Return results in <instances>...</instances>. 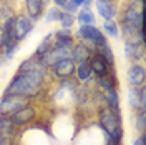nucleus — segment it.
<instances>
[{"label":"nucleus","mask_w":146,"mask_h":145,"mask_svg":"<svg viewBox=\"0 0 146 145\" xmlns=\"http://www.w3.org/2000/svg\"><path fill=\"white\" fill-rule=\"evenodd\" d=\"M93 54L95 52H93L91 47H88L86 44H83V42H76L75 40L72 50H70V58H72L75 64H82V62H88Z\"/></svg>","instance_id":"f8f14e48"},{"label":"nucleus","mask_w":146,"mask_h":145,"mask_svg":"<svg viewBox=\"0 0 146 145\" xmlns=\"http://www.w3.org/2000/svg\"><path fill=\"white\" fill-rule=\"evenodd\" d=\"M126 83L129 89L146 87V70L143 64H129L126 70Z\"/></svg>","instance_id":"0eeeda50"},{"label":"nucleus","mask_w":146,"mask_h":145,"mask_svg":"<svg viewBox=\"0 0 146 145\" xmlns=\"http://www.w3.org/2000/svg\"><path fill=\"white\" fill-rule=\"evenodd\" d=\"M118 15L123 42H145V0H128Z\"/></svg>","instance_id":"f257e3e1"},{"label":"nucleus","mask_w":146,"mask_h":145,"mask_svg":"<svg viewBox=\"0 0 146 145\" xmlns=\"http://www.w3.org/2000/svg\"><path fill=\"white\" fill-rule=\"evenodd\" d=\"M18 134V127L10 117H0V138H13Z\"/></svg>","instance_id":"a211bd4d"},{"label":"nucleus","mask_w":146,"mask_h":145,"mask_svg":"<svg viewBox=\"0 0 146 145\" xmlns=\"http://www.w3.org/2000/svg\"><path fill=\"white\" fill-rule=\"evenodd\" d=\"M10 118H12V122H13L18 128H20V127H27V125H32V124L36 120V109L33 107V103L30 102V103L25 105L23 109L17 110L13 115H10Z\"/></svg>","instance_id":"6e6552de"},{"label":"nucleus","mask_w":146,"mask_h":145,"mask_svg":"<svg viewBox=\"0 0 146 145\" xmlns=\"http://www.w3.org/2000/svg\"><path fill=\"white\" fill-rule=\"evenodd\" d=\"M88 65H90V68H91L93 77H100V75H105V73H108L110 70H113L108 65V62H106L103 57H100L98 54L91 55L90 60H88Z\"/></svg>","instance_id":"2eb2a0df"},{"label":"nucleus","mask_w":146,"mask_h":145,"mask_svg":"<svg viewBox=\"0 0 146 145\" xmlns=\"http://www.w3.org/2000/svg\"><path fill=\"white\" fill-rule=\"evenodd\" d=\"M96 87L98 90H110V89H118V77H116V72L115 68L110 70L108 73L105 75H100L96 77Z\"/></svg>","instance_id":"f3484780"},{"label":"nucleus","mask_w":146,"mask_h":145,"mask_svg":"<svg viewBox=\"0 0 146 145\" xmlns=\"http://www.w3.org/2000/svg\"><path fill=\"white\" fill-rule=\"evenodd\" d=\"M53 38H55L53 32H48V34L42 38V42L36 45L35 54H33V55H36V57H40V58H42V57H43V55H45L50 48H52V45H53Z\"/></svg>","instance_id":"412c9836"},{"label":"nucleus","mask_w":146,"mask_h":145,"mask_svg":"<svg viewBox=\"0 0 146 145\" xmlns=\"http://www.w3.org/2000/svg\"><path fill=\"white\" fill-rule=\"evenodd\" d=\"M75 82L78 83V85H88L93 82V73H91V68L88 62H82V64H76L75 67Z\"/></svg>","instance_id":"dca6fc26"},{"label":"nucleus","mask_w":146,"mask_h":145,"mask_svg":"<svg viewBox=\"0 0 146 145\" xmlns=\"http://www.w3.org/2000/svg\"><path fill=\"white\" fill-rule=\"evenodd\" d=\"M62 13H63V10L58 9V7H55V5H52L48 10H45L43 12V22L45 23H58L60 22V18H62Z\"/></svg>","instance_id":"4be33fe9"},{"label":"nucleus","mask_w":146,"mask_h":145,"mask_svg":"<svg viewBox=\"0 0 146 145\" xmlns=\"http://www.w3.org/2000/svg\"><path fill=\"white\" fill-rule=\"evenodd\" d=\"M75 18L78 25H96V13L91 9H80Z\"/></svg>","instance_id":"6ab92c4d"},{"label":"nucleus","mask_w":146,"mask_h":145,"mask_svg":"<svg viewBox=\"0 0 146 145\" xmlns=\"http://www.w3.org/2000/svg\"><path fill=\"white\" fill-rule=\"evenodd\" d=\"M52 3H53L55 7H58V9H62L65 3H66V0H52Z\"/></svg>","instance_id":"c85d7f7f"},{"label":"nucleus","mask_w":146,"mask_h":145,"mask_svg":"<svg viewBox=\"0 0 146 145\" xmlns=\"http://www.w3.org/2000/svg\"><path fill=\"white\" fill-rule=\"evenodd\" d=\"M100 100L105 107H108L110 110L121 113V105H119V93L118 89H110V90H101L100 92Z\"/></svg>","instance_id":"ddd939ff"},{"label":"nucleus","mask_w":146,"mask_h":145,"mask_svg":"<svg viewBox=\"0 0 146 145\" xmlns=\"http://www.w3.org/2000/svg\"><path fill=\"white\" fill-rule=\"evenodd\" d=\"M131 145H146V134H139V135L133 140Z\"/></svg>","instance_id":"cd10ccee"},{"label":"nucleus","mask_w":146,"mask_h":145,"mask_svg":"<svg viewBox=\"0 0 146 145\" xmlns=\"http://www.w3.org/2000/svg\"><path fill=\"white\" fill-rule=\"evenodd\" d=\"M93 7L96 10V15L101 17L103 20H116L118 17L119 7L115 2H108V0H95Z\"/></svg>","instance_id":"9d476101"},{"label":"nucleus","mask_w":146,"mask_h":145,"mask_svg":"<svg viewBox=\"0 0 146 145\" xmlns=\"http://www.w3.org/2000/svg\"><path fill=\"white\" fill-rule=\"evenodd\" d=\"M96 122L100 125L103 135L111 138L116 144H123V137H125V130H123V118L121 113H116L108 107L101 105L98 112H96Z\"/></svg>","instance_id":"7ed1b4c3"},{"label":"nucleus","mask_w":146,"mask_h":145,"mask_svg":"<svg viewBox=\"0 0 146 145\" xmlns=\"http://www.w3.org/2000/svg\"><path fill=\"white\" fill-rule=\"evenodd\" d=\"M133 125H135V130L138 134H146V110L145 112H135Z\"/></svg>","instance_id":"b1692460"},{"label":"nucleus","mask_w":146,"mask_h":145,"mask_svg":"<svg viewBox=\"0 0 146 145\" xmlns=\"http://www.w3.org/2000/svg\"><path fill=\"white\" fill-rule=\"evenodd\" d=\"M62 10H63V12H66V13H72V15H76V12H78V7H76V5H75V3H72V2H70V0H66V3H65L63 7H62Z\"/></svg>","instance_id":"bb28decb"},{"label":"nucleus","mask_w":146,"mask_h":145,"mask_svg":"<svg viewBox=\"0 0 146 145\" xmlns=\"http://www.w3.org/2000/svg\"><path fill=\"white\" fill-rule=\"evenodd\" d=\"M2 50H3V30L0 25V55H2Z\"/></svg>","instance_id":"2f4dec72"},{"label":"nucleus","mask_w":146,"mask_h":145,"mask_svg":"<svg viewBox=\"0 0 146 145\" xmlns=\"http://www.w3.org/2000/svg\"><path fill=\"white\" fill-rule=\"evenodd\" d=\"M126 97H128V105L133 112H145L146 110V87L129 89Z\"/></svg>","instance_id":"9b49d317"},{"label":"nucleus","mask_w":146,"mask_h":145,"mask_svg":"<svg viewBox=\"0 0 146 145\" xmlns=\"http://www.w3.org/2000/svg\"><path fill=\"white\" fill-rule=\"evenodd\" d=\"M125 44V58L129 64H141L146 55L145 42H123Z\"/></svg>","instance_id":"1a4fd4ad"},{"label":"nucleus","mask_w":146,"mask_h":145,"mask_svg":"<svg viewBox=\"0 0 146 145\" xmlns=\"http://www.w3.org/2000/svg\"><path fill=\"white\" fill-rule=\"evenodd\" d=\"M75 67H76V64L70 57H66V58L55 62L50 67V75H52V79H56V80H66L75 75Z\"/></svg>","instance_id":"423d86ee"},{"label":"nucleus","mask_w":146,"mask_h":145,"mask_svg":"<svg viewBox=\"0 0 146 145\" xmlns=\"http://www.w3.org/2000/svg\"><path fill=\"white\" fill-rule=\"evenodd\" d=\"M58 23H60V27H63V28H73L75 25H76V18H75V15H72V13L63 12Z\"/></svg>","instance_id":"393cba45"},{"label":"nucleus","mask_w":146,"mask_h":145,"mask_svg":"<svg viewBox=\"0 0 146 145\" xmlns=\"http://www.w3.org/2000/svg\"><path fill=\"white\" fill-rule=\"evenodd\" d=\"M108 2H115V3H116V0H108Z\"/></svg>","instance_id":"72a5a7b5"},{"label":"nucleus","mask_w":146,"mask_h":145,"mask_svg":"<svg viewBox=\"0 0 146 145\" xmlns=\"http://www.w3.org/2000/svg\"><path fill=\"white\" fill-rule=\"evenodd\" d=\"M70 2H72V3H75L78 9H82V5H83V2H85V0H70Z\"/></svg>","instance_id":"473e14b6"},{"label":"nucleus","mask_w":146,"mask_h":145,"mask_svg":"<svg viewBox=\"0 0 146 145\" xmlns=\"http://www.w3.org/2000/svg\"><path fill=\"white\" fill-rule=\"evenodd\" d=\"M52 77L33 72H15L7 83L2 95H22L28 100L38 99L46 90V83Z\"/></svg>","instance_id":"f03ea898"},{"label":"nucleus","mask_w":146,"mask_h":145,"mask_svg":"<svg viewBox=\"0 0 146 145\" xmlns=\"http://www.w3.org/2000/svg\"><path fill=\"white\" fill-rule=\"evenodd\" d=\"M95 54H98L100 57H103V58L108 62L110 67L115 68V62H116V60H115V52H113V48H111V45H110V42L105 44L103 47H100V48H96Z\"/></svg>","instance_id":"5701e85b"},{"label":"nucleus","mask_w":146,"mask_h":145,"mask_svg":"<svg viewBox=\"0 0 146 145\" xmlns=\"http://www.w3.org/2000/svg\"><path fill=\"white\" fill-rule=\"evenodd\" d=\"M23 7H25V12L23 13H27L33 22H38L40 18L43 17L45 3L42 0H23Z\"/></svg>","instance_id":"4468645a"},{"label":"nucleus","mask_w":146,"mask_h":145,"mask_svg":"<svg viewBox=\"0 0 146 145\" xmlns=\"http://www.w3.org/2000/svg\"><path fill=\"white\" fill-rule=\"evenodd\" d=\"M53 37L55 38H70V37H75V32H73L72 28H56L53 30Z\"/></svg>","instance_id":"a878e982"},{"label":"nucleus","mask_w":146,"mask_h":145,"mask_svg":"<svg viewBox=\"0 0 146 145\" xmlns=\"http://www.w3.org/2000/svg\"><path fill=\"white\" fill-rule=\"evenodd\" d=\"M101 32L106 38H119V27L118 20H103L101 23Z\"/></svg>","instance_id":"aec40b11"},{"label":"nucleus","mask_w":146,"mask_h":145,"mask_svg":"<svg viewBox=\"0 0 146 145\" xmlns=\"http://www.w3.org/2000/svg\"><path fill=\"white\" fill-rule=\"evenodd\" d=\"M30 103V100L22 95H2L0 99V117H10L17 110L23 109Z\"/></svg>","instance_id":"20e7f679"},{"label":"nucleus","mask_w":146,"mask_h":145,"mask_svg":"<svg viewBox=\"0 0 146 145\" xmlns=\"http://www.w3.org/2000/svg\"><path fill=\"white\" fill-rule=\"evenodd\" d=\"M36 22H33L32 18L28 17L27 13H17L13 15V32H15V38L22 44L33 30H35Z\"/></svg>","instance_id":"39448f33"},{"label":"nucleus","mask_w":146,"mask_h":145,"mask_svg":"<svg viewBox=\"0 0 146 145\" xmlns=\"http://www.w3.org/2000/svg\"><path fill=\"white\" fill-rule=\"evenodd\" d=\"M93 2H95V0H85L83 5H82V9H91V7H93Z\"/></svg>","instance_id":"7c9ffc66"},{"label":"nucleus","mask_w":146,"mask_h":145,"mask_svg":"<svg viewBox=\"0 0 146 145\" xmlns=\"http://www.w3.org/2000/svg\"><path fill=\"white\" fill-rule=\"evenodd\" d=\"M0 145H13V138H0Z\"/></svg>","instance_id":"c756f323"}]
</instances>
